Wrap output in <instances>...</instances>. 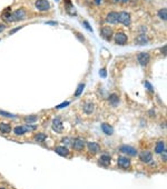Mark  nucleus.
<instances>
[{"label": "nucleus", "instance_id": "obj_7", "mask_svg": "<svg viewBox=\"0 0 167 189\" xmlns=\"http://www.w3.org/2000/svg\"><path fill=\"white\" fill-rule=\"evenodd\" d=\"M127 40H128V38L124 32H117L115 36V43L117 45H125Z\"/></svg>", "mask_w": 167, "mask_h": 189}, {"label": "nucleus", "instance_id": "obj_15", "mask_svg": "<svg viewBox=\"0 0 167 189\" xmlns=\"http://www.w3.org/2000/svg\"><path fill=\"white\" fill-rule=\"evenodd\" d=\"M108 100H109V103H110L111 106H114V107H116V106L119 105V97H118L116 94L110 95L108 97Z\"/></svg>", "mask_w": 167, "mask_h": 189}, {"label": "nucleus", "instance_id": "obj_14", "mask_svg": "<svg viewBox=\"0 0 167 189\" xmlns=\"http://www.w3.org/2000/svg\"><path fill=\"white\" fill-rule=\"evenodd\" d=\"M87 147H88V150L92 153V154H96V153H98L100 149V146L97 144V142H89L88 145H87Z\"/></svg>", "mask_w": 167, "mask_h": 189}, {"label": "nucleus", "instance_id": "obj_1", "mask_svg": "<svg viewBox=\"0 0 167 189\" xmlns=\"http://www.w3.org/2000/svg\"><path fill=\"white\" fill-rule=\"evenodd\" d=\"M26 17V11L24 9H17L16 11H14L10 15H6V18L8 21H18V20H22Z\"/></svg>", "mask_w": 167, "mask_h": 189}, {"label": "nucleus", "instance_id": "obj_29", "mask_svg": "<svg viewBox=\"0 0 167 189\" xmlns=\"http://www.w3.org/2000/svg\"><path fill=\"white\" fill-rule=\"evenodd\" d=\"M99 75L103 78L107 77V71H106V69H101V70H99Z\"/></svg>", "mask_w": 167, "mask_h": 189}, {"label": "nucleus", "instance_id": "obj_27", "mask_svg": "<svg viewBox=\"0 0 167 189\" xmlns=\"http://www.w3.org/2000/svg\"><path fill=\"white\" fill-rule=\"evenodd\" d=\"M0 115H1V116H5V117H8V118H15V117H16V116H14V115H11V113L2 111V110H0Z\"/></svg>", "mask_w": 167, "mask_h": 189}, {"label": "nucleus", "instance_id": "obj_34", "mask_svg": "<svg viewBox=\"0 0 167 189\" xmlns=\"http://www.w3.org/2000/svg\"><path fill=\"white\" fill-rule=\"evenodd\" d=\"M21 29V27H18V28H15V29H12V30H10V34H15L17 30H20Z\"/></svg>", "mask_w": 167, "mask_h": 189}, {"label": "nucleus", "instance_id": "obj_23", "mask_svg": "<svg viewBox=\"0 0 167 189\" xmlns=\"http://www.w3.org/2000/svg\"><path fill=\"white\" fill-rule=\"evenodd\" d=\"M158 16L160 19H163L164 21H166L167 20V9L166 8L160 9V10L158 11Z\"/></svg>", "mask_w": 167, "mask_h": 189}, {"label": "nucleus", "instance_id": "obj_10", "mask_svg": "<svg viewBox=\"0 0 167 189\" xmlns=\"http://www.w3.org/2000/svg\"><path fill=\"white\" fill-rule=\"evenodd\" d=\"M101 36L106 39V40H109L110 38H111V36H113V29L111 28H109V27H103L101 28Z\"/></svg>", "mask_w": 167, "mask_h": 189}, {"label": "nucleus", "instance_id": "obj_36", "mask_svg": "<svg viewBox=\"0 0 167 189\" xmlns=\"http://www.w3.org/2000/svg\"><path fill=\"white\" fill-rule=\"evenodd\" d=\"M5 29H6V26H5V25H2V24H0V32H2Z\"/></svg>", "mask_w": 167, "mask_h": 189}, {"label": "nucleus", "instance_id": "obj_20", "mask_svg": "<svg viewBox=\"0 0 167 189\" xmlns=\"http://www.w3.org/2000/svg\"><path fill=\"white\" fill-rule=\"evenodd\" d=\"M164 150H165V142L164 141H158L157 145H156V148H155V151L157 154H162Z\"/></svg>", "mask_w": 167, "mask_h": 189}, {"label": "nucleus", "instance_id": "obj_13", "mask_svg": "<svg viewBox=\"0 0 167 189\" xmlns=\"http://www.w3.org/2000/svg\"><path fill=\"white\" fill-rule=\"evenodd\" d=\"M136 43L139 45V46H145V45H147V43H148V38H147V36H145V34H139V36L136 38Z\"/></svg>", "mask_w": 167, "mask_h": 189}, {"label": "nucleus", "instance_id": "obj_21", "mask_svg": "<svg viewBox=\"0 0 167 189\" xmlns=\"http://www.w3.org/2000/svg\"><path fill=\"white\" fill-rule=\"evenodd\" d=\"M103 166H108L109 163H110V156H107V155H103L100 157V161H99Z\"/></svg>", "mask_w": 167, "mask_h": 189}, {"label": "nucleus", "instance_id": "obj_6", "mask_svg": "<svg viewBox=\"0 0 167 189\" xmlns=\"http://www.w3.org/2000/svg\"><path fill=\"white\" fill-rule=\"evenodd\" d=\"M52 129H54V131H56V132H62V130H64V125H62V121L60 120L59 118H56V119H54L52 121Z\"/></svg>", "mask_w": 167, "mask_h": 189}, {"label": "nucleus", "instance_id": "obj_8", "mask_svg": "<svg viewBox=\"0 0 167 189\" xmlns=\"http://www.w3.org/2000/svg\"><path fill=\"white\" fill-rule=\"evenodd\" d=\"M118 166L122 167V168H128V167H130V159L125 157V156H120L118 158Z\"/></svg>", "mask_w": 167, "mask_h": 189}, {"label": "nucleus", "instance_id": "obj_18", "mask_svg": "<svg viewBox=\"0 0 167 189\" xmlns=\"http://www.w3.org/2000/svg\"><path fill=\"white\" fill-rule=\"evenodd\" d=\"M84 110H85V112L86 113H92L94 112V103H86L85 105H84Z\"/></svg>", "mask_w": 167, "mask_h": 189}, {"label": "nucleus", "instance_id": "obj_31", "mask_svg": "<svg viewBox=\"0 0 167 189\" xmlns=\"http://www.w3.org/2000/svg\"><path fill=\"white\" fill-rule=\"evenodd\" d=\"M68 105H69V101H65V103H62L61 105L57 106V108H58V109H60V108H62V107H66V106H68Z\"/></svg>", "mask_w": 167, "mask_h": 189}, {"label": "nucleus", "instance_id": "obj_25", "mask_svg": "<svg viewBox=\"0 0 167 189\" xmlns=\"http://www.w3.org/2000/svg\"><path fill=\"white\" fill-rule=\"evenodd\" d=\"M35 139H36V141L42 142V141H45V140L47 139V136H46L45 134H38V135L35 136Z\"/></svg>", "mask_w": 167, "mask_h": 189}, {"label": "nucleus", "instance_id": "obj_22", "mask_svg": "<svg viewBox=\"0 0 167 189\" xmlns=\"http://www.w3.org/2000/svg\"><path fill=\"white\" fill-rule=\"evenodd\" d=\"M11 130V127H10V125L8 124H0V131L1 132H3V134H7Z\"/></svg>", "mask_w": 167, "mask_h": 189}, {"label": "nucleus", "instance_id": "obj_35", "mask_svg": "<svg viewBox=\"0 0 167 189\" xmlns=\"http://www.w3.org/2000/svg\"><path fill=\"white\" fill-rule=\"evenodd\" d=\"M162 154H163V157H162V158H163V160H164V161H166V149H165Z\"/></svg>", "mask_w": 167, "mask_h": 189}, {"label": "nucleus", "instance_id": "obj_30", "mask_svg": "<svg viewBox=\"0 0 167 189\" xmlns=\"http://www.w3.org/2000/svg\"><path fill=\"white\" fill-rule=\"evenodd\" d=\"M145 86H146V88L148 89V90H150V91H154V89H153V87H151V85H150L148 81H145Z\"/></svg>", "mask_w": 167, "mask_h": 189}, {"label": "nucleus", "instance_id": "obj_24", "mask_svg": "<svg viewBox=\"0 0 167 189\" xmlns=\"http://www.w3.org/2000/svg\"><path fill=\"white\" fill-rule=\"evenodd\" d=\"M37 116H35V115H31V116H27L25 118V121L27 124H33L35 121H37Z\"/></svg>", "mask_w": 167, "mask_h": 189}, {"label": "nucleus", "instance_id": "obj_19", "mask_svg": "<svg viewBox=\"0 0 167 189\" xmlns=\"http://www.w3.org/2000/svg\"><path fill=\"white\" fill-rule=\"evenodd\" d=\"M28 130L26 129L25 126H17L16 128L14 129V132L16 134V135H18V136H20V135H24V134H26Z\"/></svg>", "mask_w": 167, "mask_h": 189}, {"label": "nucleus", "instance_id": "obj_17", "mask_svg": "<svg viewBox=\"0 0 167 189\" xmlns=\"http://www.w3.org/2000/svg\"><path fill=\"white\" fill-rule=\"evenodd\" d=\"M101 130L106 134V135H113L114 134V128L108 125V124H103L101 125Z\"/></svg>", "mask_w": 167, "mask_h": 189}, {"label": "nucleus", "instance_id": "obj_4", "mask_svg": "<svg viewBox=\"0 0 167 189\" xmlns=\"http://www.w3.org/2000/svg\"><path fill=\"white\" fill-rule=\"evenodd\" d=\"M150 56L147 52H141L137 55V60L139 62L141 66H146L148 62H149Z\"/></svg>", "mask_w": 167, "mask_h": 189}, {"label": "nucleus", "instance_id": "obj_11", "mask_svg": "<svg viewBox=\"0 0 167 189\" xmlns=\"http://www.w3.org/2000/svg\"><path fill=\"white\" fill-rule=\"evenodd\" d=\"M139 158H141V160H142L143 163H149L150 160H151L153 155H151V153H150V151H148V150H145V151H143L142 154L139 155Z\"/></svg>", "mask_w": 167, "mask_h": 189}, {"label": "nucleus", "instance_id": "obj_39", "mask_svg": "<svg viewBox=\"0 0 167 189\" xmlns=\"http://www.w3.org/2000/svg\"><path fill=\"white\" fill-rule=\"evenodd\" d=\"M127 1H128V0H122V2H124V3H125V2H127Z\"/></svg>", "mask_w": 167, "mask_h": 189}, {"label": "nucleus", "instance_id": "obj_38", "mask_svg": "<svg viewBox=\"0 0 167 189\" xmlns=\"http://www.w3.org/2000/svg\"><path fill=\"white\" fill-rule=\"evenodd\" d=\"M100 2H101V0H95V3L96 5H100Z\"/></svg>", "mask_w": 167, "mask_h": 189}, {"label": "nucleus", "instance_id": "obj_33", "mask_svg": "<svg viewBox=\"0 0 167 189\" xmlns=\"http://www.w3.org/2000/svg\"><path fill=\"white\" fill-rule=\"evenodd\" d=\"M36 128H37L36 126H30V125H29V126H26V129H27V130H35Z\"/></svg>", "mask_w": 167, "mask_h": 189}, {"label": "nucleus", "instance_id": "obj_32", "mask_svg": "<svg viewBox=\"0 0 167 189\" xmlns=\"http://www.w3.org/2000/svg\"><path fill=\"white\" fill-rule=\"evenodd\" d=\"M84 26L86 27V28H87V29H88L89 31H92V28L90 26H89V25H88V22H87V21H84Z\"/></svg>", "mask_w": 167, "mask_h": 189}, {"label": "nucleus", "instance_id": "obj_26", "mask_svg": "<svg viewBox=\"0 0 167 189\" xmlns=\"http://www.w3.org/2000/svg\"><path fill=\"white\" fill-rule=\"evenodd\" d=\"M84 89H85V84H80V85L78 86V88H77V90H76V92H75L76 97H79L80 95L83 94Z\"/></svg>", "mask_w": 167, "mask_h": 189}, {"label": "nucleus", "instance_id": "obj_9", "mask_svg": "<svg viewBox=\"0 0 167 189\" xmlns=\"http://www.w3.org/2000/svg\"><path fill=\"white\" fill-rule=\"evenodd\" d=\"M106 21L108 24H111V25H116L118 22V12H109L106 17Z\"/></svg>", "mask_w": 167, "mask_h": 189}, {"label": "nucleus", "instance_id": "obj_3", "mask_svg": "<svg viewBox=\"0 0 167 189\" xmlns=\"http://www.w3.org/2000/svg\"><path fill=\"white\" fill-rule=\"evenodd\" d=\"M35 6L40 11H46V10H49L50 9V3L48 0H37L35 2Z\"/></svg>", "mask_w": 167, "mask_h": 189}, {"label": "nucleus", "instance_id": "obj_37", "mask_svg": "<svg viewBox=\"0 0 167 189\" xmlns=\"http://www.w3.org/2000/svg\"><path fill=\"white\" fill-rule=\"evenodd\" d=\"M164 51V55H166V46H164V48L162 49V52Z\"/></svg>", "mask_w": 167, "mask_h": 189}, {"label": "nucleus", "instance_id": "obj_5", "mask_svg": "<svg viewBox=\"0 0 167 189\" xmlns=\"http://www.w3.org/2000/svg\"><path fill=\"white\" fill-rule=\"evenodd\" d=\"M120 151L124 153L126 155L128 156H136L137 155V150L136 148H134L132 146H127V145H124V146L120 147Z\"/></svg>", "mask_w": 167, "mask_h": 189}, {"label": "nucleus", "instance_id": "obj_16", "mask_svg": "<svg viewBox=\"0 0 167 189\" xmlns=\"http://www.w3.org/2000/svg\"><path fill=\"white\" fill-rule=\"evenodd\" d=\"M55 151H56L58 155L62 156V157H65V156H67L69 154L68 148H67V147H62V146L56 147V148H55Z\"/></svg>", "mask_w": 167, "mask_h": 189}, {"label": "nucleus", "instance_id": "obj_12", "mask_svg": "<svg viewBox=\"0 0 167 189\" xmlns=\"http://www.w3.org/2000/svg\"><path fill=\"white\" fill-rule=\"evenodd\" d=\"M73 147H74L75 150H83V148L85 147V141H84V139H81V138H77V139H75L74 142H73Z\"/></svg>", "mask_w": 167, "mask_h": 189}, {"label": "nucleus", "instance_id": "obj_41", "mask_svg": "<svg viewBox=\"0 0 167 189\" xmlns=\"http://www.w3.org/2000/svg\"><path fill=\"white\" fill-rule=\"evenodd\" d=\"M115 1H118V0H115Z\"/></svg>", "mask_w": 167, "mask_h": 189}, {"label": "nucleus", "instance_id": "obj_28", "mask_svg": "<svg viewBox=\"0 0 167 189\" xmlns=\"http://www.w3.org/2000/svg\"><path fill=\"white\" fill-rule=\"evenodd\" d=\"M62 144L66 145V146H68V145H73V142L69 140V138H62Z\"/></svg>", "mask_w": 167, "mask_h": 189}, {"label": "nucleus", "instance_id": "obj_2", "mask_svg": "<svg viewBox=\"0 0 167 189\" xmlns=\"http://www.w3.org/2000/svg\"><path fill=\"white\" fill-rule=\"evenodd\" d=\"M118 21H119L120 24H123L124 26H129L130 22H132L130 15H129L128 12H125V11L119 12V14H118Z\"/></svg>", "mask_w": 167, "mask_h": 189}, {"label": "nucleus", "instance_id": "obj_40", "mask_svg": "<svg viewBox=\"0 0 167 189\" xmlns=\"http://www.w3.org/2000/svg\"><path fill=\"white\" fill-rule=\"evenodd\" d=\"M0 189H6V188H0Z\"/></svg>", "mask_w": 167, "mask_h": 189}, {"label": "nucleus", "instance_id": "obj_42", "mask_svg": "<svg viewBox=\"0 0 167 189\" xmlns=\"http://www.w3.org/2000/svg\"><path fill=\"white\" fill-rule=\"evenodd\" d=\"M57 1H58V0H57Z\"/></svg>", "mask_w": 167, "mask_h": 189}]
</instances>
